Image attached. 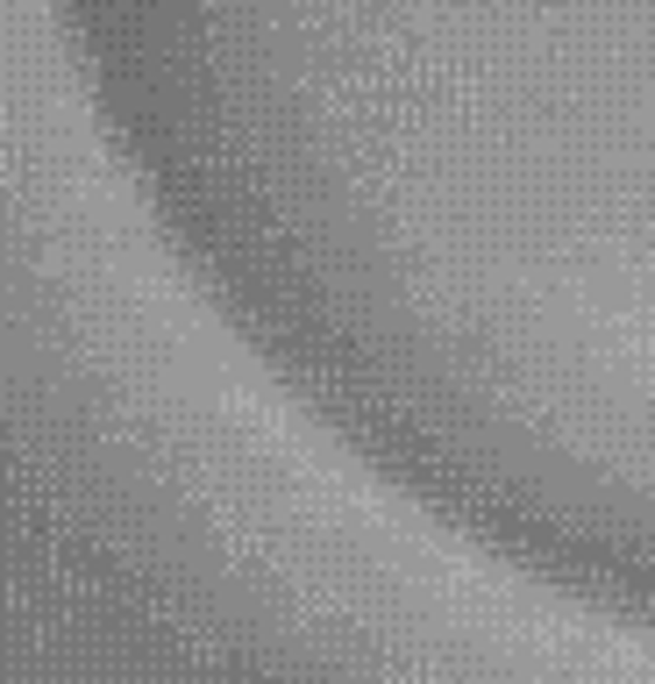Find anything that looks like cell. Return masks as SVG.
Masks as SVG:
<instances>
[{"mask_svg":"<svg viewBox=\"0 0 655 684\" xmlns=\"http://www.w3.org/2000/svg\"><path fill=\"white\" fill-rule=\"evenodd\" d=\"M185 272L371 471L655 627V0H64Z\"/></svg>","mask_w":655,"mask_h":684,"instance_id":"1","label":"cell"}]
</instances>
